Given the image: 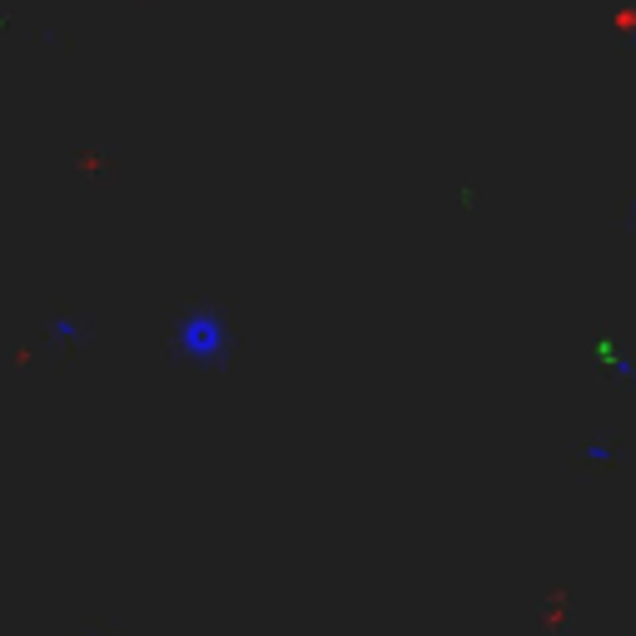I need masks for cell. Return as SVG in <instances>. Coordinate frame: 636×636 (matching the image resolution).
Instances as JSON below:
<instances>
[{"mask_svg":"<svg viewBox=\"0 0 636 636\" xmlns=\"http://www.w3.org/2000/svg\"><path fill=\"white\" fill-rule=\"evenodd\" d=\"M174 348L189 358V363H214V358L229 353V328L214 308H189L174 328Z\"/></svg>","mask_w":636,"mask_h":636,"instance_id":"1","label":"cell"}]
</instances>
